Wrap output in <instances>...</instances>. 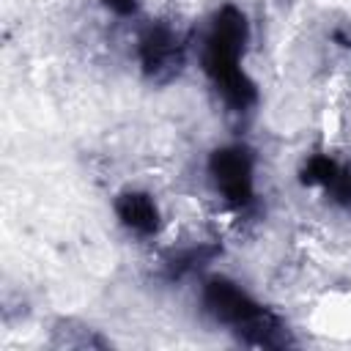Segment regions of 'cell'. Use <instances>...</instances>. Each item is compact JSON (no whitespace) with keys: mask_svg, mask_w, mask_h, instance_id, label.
Listing matches in <instances>:
<instances>
[{"mask_svg":"<svg viewBox=\"0 0 351 351\" xmlns=\"http://www.w3.org/2000/svg\"><path fill=\"white\" fill-rule=\"evenodd\" d=\"M247 36H250L247 16L236 5H222L211 16L208 33H206L203 47H200L203 71L211 77V82L222 93L225 104L239 110V112L250 110L258 99V90H255L252 80L239 66Z\"/></svg>","mask_w":351,"mask_h":351,"instance_id":"cell-1","label":"cell"},{"mask_svg":"<svg viewBox=\"0 0 351 351\" xmlns=\"http://www.w3.org/2000/svg\"><path fill=\"white\" fill-rule=\"evenodd\" d=\"M203 307L214 321L230 326L247 346L285 348L293 343L288 335V326L282 324L280 315H274L271 310L258 304L244 288H239L236 282H230L225 277L206 280Z\"/></svg>","mask_w":351,"mask_h":351,"instance_id":"cell-2","label":"cell"},{"mask_svg":"<svg viewBox=\"0 0 351 351\" xmlns=\"http://www.w3.org/2000/svg\"><path fill=\"white\" fill-rule=\"evenodd\" d=\"M208 173L222 197L233 206H247L255 195L252 186V154L241 145L217 148L208 159Z\"/></svg>","mask_w":351,"mask_h":351,"instance_id":"cell-3","label":"cell"},{"mask_svg":"<svg viewBox=\"0 0 351 351\" xmlns=\"http://www.w3.org/2000/svg\"><path fill=\"white\" fill-rule=\"evenodd\" d=\"M140 66L143 74L154 82L173 80L184 66V41L167 27V25H151L140 36Z\"/></svg>","mask_w":351,"mask_h":351,"instance_id":"cell-4","label":"cell"},{"mask_svg":"<svg viewBox=\"0 0 351 351\" xmlns=\"http://www.w3.org/2000/svg\"><path fill=\"white\" fill-rule=\"evenodd\" d=\"M115 214L121 225L137 236H151L159 228V208L148 192H121L115 197Z\"/></svg>","mask_w":351,"mask_h":351,"instance_id":"cell-5","label":"cell"},{"mask_svg":"<svg viewBox=\"0 0 351 351\" xmlns=\"http://www.w3.org/2000/svg\"><path fill=\"white\" fill-rule=\"evenodd\" d=\"M55 343L63 346V348H104V340L82 326V324H74V321H60L58 329H55Z\"/></svg>","mask_w":351,"mask_h":351,"instance_id":"cell-6","label":"cell"},{"mask_svg":"<svg viewBox=\"0 0 351 351\" xmlns=\"http://www.w3.org/2000/svg\"><path fill=\"white\" fill-rule=\"evenodd\" d=\"M214 252H217V247H206V244H200V247H189V250H181V252H176V255L167 261V271H170V274H176V277H181V274H186V271H192V269L203 266L206 261H211V258H214Z\"/></svg>","mask_w":351,"mask_h":351,"instance_id":"cell-7","label":"cell"},{"mask_svg":"<svg viewBox=\"0 0 351 351\" xmlns=\"http://www.w3.org/2000/svg\"><path fill=\"white\" fill-rule=\"evenodd\" d=\"M335 170H337V162L335 159H329L324 154H315L302 167V184H307V186H326L332 181Z\"/></svg>","mask_w":351,"mask_h":351,"instance_id":"cell-8","label":"cell"},{"mask_svg":"<svg viewBox=\"0 0 351 351\" xmlns=\"http://www.w3.org/2000/svg\"><path fill=\"white\" fill-rule=\"evenodd\" d=\"M324 189L329 192V197H332L337 206L351 208V167L337 165V170H335V176H332V181H329Z\"/></svg>","mask_w":351,"mask_h":351,"instance_id":"cell-9","label":"cell"},{"mask_svg":"<svg viewBox=\"0 0 351 351\" xmlns=\"http://www.w3.org/2000/svg\"><path fill=\"white\" fill-rule=\"evenodd\" d=\"M104 5L110 11H115L118 16H129L137 11V0H104Z\"/></svg>","mask_w":351,"mask_h":351,"instance_id":"cell-10","label":"cell"},{"mask_svg":"<svg viewBox=\"0 0 351 351\" xmlns=\"http://www.w3.org/2000/svg\"><path fill=\"white\" fill-rule=\"evenodd\" d=\"M332 41L343 49H351V25H340L332 30Z\"/></svg>","mask_w":351,"mask_h":351,"instance_id":"cell-11","label":"cell"}]
</instances>
